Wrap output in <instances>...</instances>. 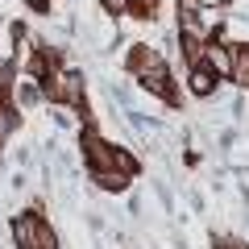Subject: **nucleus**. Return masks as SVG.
Instances as JSON below:
<instances>
[{
  "label": "nucleus",
  "mask_w": 249,
  "mask_h": 249,
  "mask_svg": "<svg viewBox=\"0 0 249 249\" xmlns=\"http://www.w3.org/2000/svg\"><path fill=\"white\" fill-rule=\"evenodd\" d=\"M42 96H50L54 104H71V108H79L83 104V79L75 71H46L42 75Z\"/></svg>",
  "instance_id": "obj_1"
},
{
  "label": "nucleus",
  "mask_w": 249,
  "mask_h": 249,
  "mask_svg": "<svg viewBox=\"0 0 249 249\" xmlns=\"http://www.w3.org/2000/svg\"><path fill=\"white\" fill-rule=\"evenodd\" d=\"M13 237H17L21 249H54V232L42 224V216H21L17 224H13Z\"/></svg>",
  "instance_id": "obj_2"
},
{
  "label": "nucleus",
  "mask_w": 249,
  "mask_h": 249,
  "mask_svg": "<svg viewBox=\"0 0 249 249\" xmlns=\"http://www.w3.org/2000/svg\"><path fill=\"white\" fill-rule=\"evenodd\" d=\"M212 75H229L232 71V46H220V42H204V58H199Z\"/></svg>",
  "instance_id": "obj_3"
},
{
  "label": "nucleus",
  "mask_w": 249,
  "mask_h": 249,
  "mask_svg": "<svg viewBox=\"0 0 249 249\" xmlns=\"http://www.w3.org/2000/svg\"><path fill=\"white\" fill-rule=\"evenodd\" d=\"M91 175H96V183L104 187V191H124V187H129V178H133V175H124V170H116V166L91 170Z\"/></svg>",
  "instance_id": "obj_4"
},
{
  "label": "nucleus",
  "mask_w": 249,
  "mask_h": 249,
  "mask_svg": "<svg viewBox=\"0 0 249 249\" xmlns=\"http://www.w3.org/2000/svg\"><path fill=\"white\" fill-rule=\"evenodd\" d=\"M187 83H191V91H196V96H212V91H216V75L208 71L204 62H199V67H191V79H187Z\"/></svg>",
  "instance_id": "obj_5"
},
{
  "label": "nucleus",
  "mask_w": 249,
  "mask_h": 249,
  "mask_svg": "<svg viewBox=\"0 0 249 249\" xmlns=\"http://www.w3.org/2000/svg\"><path fill=\"white\" fill-rule=\"evenodd\" d=\"M229 75L241 88H249V46H232V71Z\"/></svg>",
  "instance_id": "obj_6"
},
{
  "label": "nucleus",
  "mask_w": 249,
  "mask_h": 249,
  "mask_svg": "<svg viewBox=\"0 0 249 249\" xmlns=\"http://www.w3.org/2000/svg\"><path fill=\"white\" fill-rule=\"evenodd\" d=\"M13 54H17V25H9V21H4V25H0V58L9 62Z\"/></svg>",
  "instance_id": "obj_7"
},
{
  "label": "nucleus",
  "mask_w": 249,
  "mask_h": 249,
  "mask_svg": "<svg viewBox=\"0 0 249 249\" xmlns=\"http://www.w3.org/2000/svg\"><path fill=\"white\" fill-rule=\"evenodd\" d=\"M13 124H17V116H13V108L4 104V100H0V142L9 137V129H13Z\"/></svg>",
  "instance_id": "obj_8"
},
{
  "label": "nucleus",
  "mask_w": 249,
  "mask_h": 249,
  "mask_svg": "<svg viewBox=\"0 0 249 249\" xmlns=\"http://www.w3.org/2000/svg\"><path fill=\"white\" fill-rule=\"evenodd\" d=\"M104 9L108 13H124V9H129V0H104Z\"/></svg>",
  "instance_id": "obj_9"
},
{
  "label": "nucleus",
  "mask_w": 249,
  "mask_h": 249,
  "mask_svg": "<svg viewBox=\"0 0 249 249\" xmlns=\"http://www.w3.org/2000/svg\"><path fill=\"white\" fill-rule=\"evenodd\" d=\"M129 9H142V13H150V9H154V0H129Z\"/></svg>",
  "instance_id": "obj_10"
},
{
  "label": "nucleus",
  "mask_w": 249,
  "mask_h": 249,
  "mask_svg": "<svg viewBox=\"0 0 249 249\" xmlns=\"http://www.w3.org/2000/svg\"><path fill=\"white\" fill-rule=\"evenodd\" d=\"M191 4H199V9H216V4H224V0H191Z\"/></svg>",
  "instance_id": "obj_11"
},
{
  "label": "nucleus",
  "mask_w": 249,
  "mask_h": 249,
  "mask_svg": "<svg viewBox=\"0 0 249 249\" xmlns=\"http://www.w3.org/2000/svg\"><path fill=\"white\" fill-rule=\"evenodd\" d=\"M25 4H34V9H42V4H46V0H25Z\"/></svg>",
  "instance_id": "obj_12"
}]
</instances>
